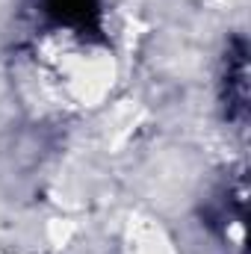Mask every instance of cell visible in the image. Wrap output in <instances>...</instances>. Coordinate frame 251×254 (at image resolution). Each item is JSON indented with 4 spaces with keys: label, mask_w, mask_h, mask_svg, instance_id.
Returning a JSON list of instances; mask_svg holds the SVG:
<instances>
[{
    "label": "cell",
    "mask_w": 251,
    "mask_h": 254,
    "mask_svg": "<svg viewBox=\"0 0 251 254\" xmlns=\"http://www.w3.org/2000/svg\"><path fill=\"white\" fill-rule=\"evenodd\" d=\"M246 169H234L204 204V225L228 252L246 254Z\"/></svg>",
    "instance_id": "1"
},
{
    "label": "cell",
    "mask_w": 251,
    "mask_h": 254,
    "mask_svg": "<svg viewBox=\"0 0 251 254\" xmlns=\"http://www.w3.org/2000/svg\"><path fill=\"white\" fill-rule=\"evenodd\" d=\"M225 119L234 127L249 122V45L243 36H234L222 63V86H219Z\"/></svg>",
    "instance_id": "2"
},
{
    "label": "cell",
    "mask_w": 251,
    "mask_h": 254,
    "mask_svg": "<svg viewBox=\"0 0 251 254\" xmlns=\"http://www.w3.org/2000/svg\"><path fill=\"white\" fill-rule=\"evenodd\" d=\"M36 9L54 30H68L83 39H98L104 30V0H36Z\"/></svg>",
    "instance_id": "3"
}]
</instances>
